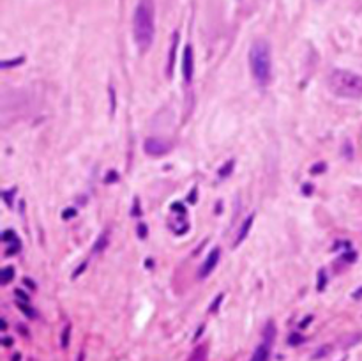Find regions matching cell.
Wrapping results in <instances>:
<instances>
[{"label":"cell","instance_id":"d6986e66","mask_svg":"<svg viewBox=\"0 0 362 361\" xmlns=\"http://www.w3.org/2000/svg\"><path fill=\"white\" fill-rule=\"evenodd\" d=\"M140 236H142V238H145V236H147V232H145V225H142V227H140Z\"/></svg>","mask_w":362,"mask_h":361},{"label":"cell","instance_id":"9c48e42d","mask_svg":"<svg viewBox=\"0 0 362 361\" xmlns=\"http://www.w3.org/2000/svg\"><path fill=\"white\" fill-rule=\"evenodd\" d=\"M177 46H179V34H173V43H172V53L168 57V76H172V69H173V60H175V53H177Z\"/></svg>","mask_w":362,"mask_h":361},{"label":"cell","instance_id":"4fadbf2b","mask_svg":"<svg viewBox=\"0 0 362 361\" xmlns=\"http://www.w3.org/2000/svg\"><path fill=\"white\" fill-rule=\"evenodd\" d=\"M232 168H234V161H228V166L224 165L223 168L219 170V177H226L230 176V172H232Z\"/></svg>","mask_w":362,"mask_h":361},{"label":"cell","instance_id":"7c38bea8","mask_svg":"<svg viewBox=\"0 0 362 361\" xmlns=\"http://www.w3.org/2000/svg\"><path fill=\"white\" fill-rule=\"evenodd\" d=\"M325 283H327V275H325V271H320L318 273V290H324Z\"/></svg>","mask_w":362,"mask_h":361},{"label":"cell","instance_id":"e0dca14e","mask_svg":"<svg viewBox=\"0 0 362 361\" xmlns=\"http://www.w3.org/2000/svg\"><path fill=\"white\" fill-rule=\"evenodd\" d=\"M221 300H223V296H217V300H216L214 306H210V312H216V310H217V306H219Z\"/></svg>","mask_w":362,"mask_h":361},{"label":"cell","instance_id":"9a60e30c","mask_svg":"<svg viewBox=\"0 0 362 361\" xmlns=\"http://www.w3.org/2000/svg\"><path fill=\"white\" fill-rule=\"evenodd\" d=\"M69 333H71V328L67 326V328L64 329V335H62V347H67V343H69Z\"/></svg>","mask_w":362,"mask_h":361},{"label":"cell","instance_id":"5bb4252c","mask_svg":"<svg viewBox=\"0 0 362 361\" xmlns=\"http://www.w3.org/2000/svg\"><path fill=\"white\" fill-rule=\"evenodd\" d=\"M330 352V345H327V347H322V349H318L316 351V354H315V360H318V358H322V356H327Z\"/></svg>","mask_w":362,"mask_h":361},{"label":"cell","instance_id":"277c9868","mask_svg":"<svg viewBox=\"0 0 362 361\" xmlns=\"http://www.w3.org/2000/svg\"><path fill=\"white\" fill-rule=\"evenodd\" d=\"M182 75H184V81L191 83L193 81V75H195V53H193V46L187 44L184 48V55H182Z\"/></svg>","mask_w":362,"mask_h":361},{"label":"cell","instance_id":"44dd1931","mask_svg":"<svg viewBox=\"0 0 362 361\" xmlns=\"http://www.w3.org/2000/svg\"><path fill=\"white\" fill-rule=\"evenodd\" d=\"M361 296H362V290H359V292H355V294H353V298L357 300V298H361Z\"/></svg>","mask_w":362,"mask_h":361},{"label":"cell","instance_id":"7402d4cb","mask_svg":"<svg viewBox=\"0 0 362 361\" xmlns=\"http://www.w3.org/2000/svg\"><path fill=\"white\" fill-rule=\"evenodd\" d=\"M11 361H19V354H15V356H13V360H11Z\"/></svg>","mask_w":362,"mask_h":361},{"label":"cell","instance_id":"52a82bcc","mask_svg":"<svg viewBox=\"0 0 362 361\" xmlns=\"http://www.w3.org/2000/svg\"><path fill=\"white\" fill-rule=\"evenodd\" d=\"M253 221H254V214H249L248 218L242 221V225H240V228H238V232H237V238H235V246H238L244 239L248 238L249 230H251V227H253Z\"/></svg>","mask_w":362,"mask_h":361},{"label":"cell","instance_id":"8992f818","mask_svg":"<svg viewBox=\"0 0 362 361\" xmlns=\"http://www.w3.org/2000/svg\"><path fill=\"white\" fill-rule=\"evenodd\" d=\"M219 259H221V250H219V248H214V250H212V252L207 255V259H205L203 264H201L200 278H207V276H209L210 273L216 269V266H217Z\"/></svg>","mask_w":362,"mask_h":361},{"label":"cell","instance_id":"8fae6325","mask_svg":"<svg viewBox=\"0 0 362 361\" xmlns=\"http://www.w3.org/2000/svg\"><path fill=\"white\" fill-rule=\"evenodd\" d=\"M18 308L21 310V312H23V314L27 315V317H32V319L36 317V312H34V310L30 308V306H27V304H23V301H18Z\"/></svg>","mask_w":362,"mask_h":361},{"label":"cell","instance_id":"30bf717a","mask_svg":"<svg viewBox=\"0 0 362 361\" xmlns=\"http://www.w3.org/2000/svg\"><path fill=\"white\" fill-rule=\"evenodd\" d=\"M13 278H15V269L13 267H4L2 273H0V285H7Z\"/></svg>","mask_w":362,"mask_h":361},{"label":"cell","instance_id":"5b68a950","mask_svg":"<svg viewBox=\"0 0 362 361\" xmlns=\"http://www.w3.org/2000/svg\"><path fill=\"white\" fill-rule=\"evenodd\" d=\"M145 152L148 156H163L170 151V143L163 138H147L145 140V145H143Z\"/></svg>","mask_w":362,"mask_h":361},{"label":"cell","instance_id":"6da1fadb","mask_svg":"<svg viewBox=\"0 0 362 361\" xmlns=\"http://www.w3.org/2000/svg\"><path fill=\"white\" fill-rule=\"evenodd\" d=\"M154 4L152 0H140L133 16V36L140 50H148L154 41Z\"/></svg>","mask_w":362,"mask_h":361},{"label":"cell","instance_id":"3957f363","mask_svg":"<svg viewBox=\"0 0 362 361\" xmlns=\"http://www.w3.org/2000/svg\"><path fill=\"white\" fill-rule=\"evenodd\" d=\"M329 89L332 94L346 100L362 98V76L348 69H334L329 75Z\"/></svg>","mask_w":362,"mask_h":361},{"label":"cell","instance_id":"2e32d148","mask_svg":"<svg viewBox=\"0 0 362 361\" xmlns=\"http://www.w3.org/2000/svg\"><path fill=\"white\" fill-rule=\"evenodd\" d=\"M302 340H304V338L300 337V335H295V333H293V335L290 337V340H288V342H290V345H297V343H300Z\"/></svg>","mask_w":362,"mask_h":361},{"label":"cell","instance_id":"7a4b0ae2","mask_svg":"<svg viewBox=\"0 0 362 361\" xmlns=\"http://www.w3.org/2000/svg\"><path fill=\"white\" fill-rule=\"evenodd\" d=\"M249 67L260 87H267L272 78V52L265 39H256L249 50Z\"/></svg>","mask_w":362,"mask_h":361},{"label":"cell","instance_id":"ba28073f","mask_svg":"<svg viewBox=\"0 0 362 361\" xmlns=\"http://www.w3.org/2000/svg\"><path fill=\"white\" fill-rule=\"evenodd\" d=\"M271 347H272V343L263 340V343H260V345L254 349L251 361H269V358H271Z\"/></svg>","mask_w":362,"mask_h":361},{"label":"cell","instance_id":"ac0fdd59","mask_svg":"<svg viewBox=\"0 0 362 361\" xmlns=\"http://www.w3.org/2000/svg\"><path fill=\"white\" fill-rule=\"evenodd\" d=\"M72 216H74V209H71V211H66V213H64V218H72Z\"/></svg>","mask_w":362,"mask_h":361},{"label":"cell","instance_id":"ffe728a7","mask_svg":"<svg viewBox=\"0 0 362 361\" xmlns=\"http://www.w3.org/2000/svg\"><path fill=\"white\" fill-rule=\"evenodd\" d=\"M11 343H13V342H11V338H7V337H5V338H4V345H7V347H9Z\"/></svg>","mask_w":362,"mask_h":361}]
</instances>
